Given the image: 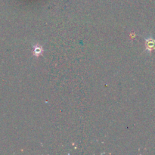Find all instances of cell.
Masks as SVG:
<instances>
[{"mask_svg":"<svg viewBox=\"0 0 155 155\" xmlns=\"http://www.w3.org/2000/svg\"><path fill=\"white\" fill-rule=\"evenodd\" d=\"M155 50V39L152 36H148L145 38V51L150 54Z\"/></svg>","mask_w":155,"mask_h":155,"instance_id":"obj_1","label":"cell"},{"mask_svg":"<svg viewBox=\"0 0 155 155\" xmlns=\"http://www.w3.org/2000/svg\"><path fill=\"white\" fill-rule=\"evenodd\" d=\"M43 51V49H42V47H39V46H36L34 48V51H33V54H34L35 56L36 57H39V55H41Z\"/></svg>","mask_w":155,"mask_h":155,"instance_id":"obj_2","label":"cell"}]
</instances>
